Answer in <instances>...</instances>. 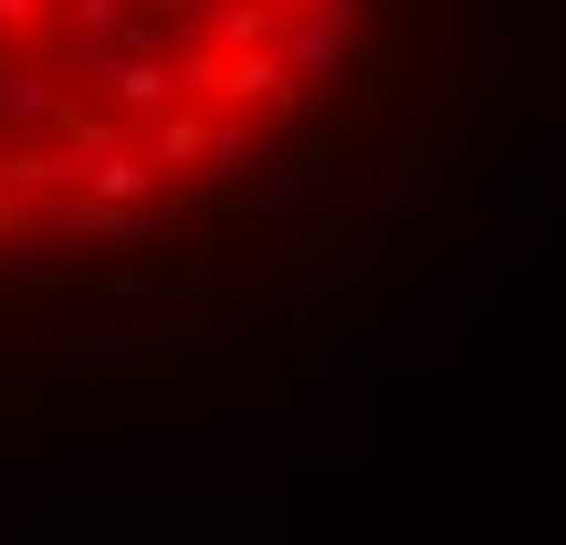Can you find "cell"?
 <instances>
[{
    "label": "cell",
    "instance_id": "obj_1",
    "mask_svg": "<svg viewBox=\"0 0 566 545\" xmlns=\"http://www.w3.org/2000/svg\"><path fill=\"white\" fill-rule=\"evenodd\" d=\"M367 0H0V273L231 189Z\"/></svg>",
    "mask_w": 566,
    "mask_h": 545
}]
</instances>
